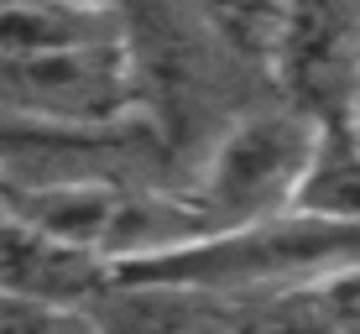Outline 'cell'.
Segmentation results:
<instances>
[{"label": "cell", "mask_w": 360, "mask_h": 334, "mask_svg": "<svg viewBox=\"0 0 360 334\" xmlns=\"http://www.w3.org/2000/svg\"><path fill=\"white\" fill-rule=\"evenodd\" d=\"M230 334H350L360 324V271L219 298Z\"/></svg>", "instance_id": "obj_3"}, {"label": "cell", "mask_w": 360, "mask_h": 334, "mask_svg": "<svg viewBox=\"0 0 360 334\" xmlns=\"http://www.w3.org/2000/svg\"><path fill=\"white\" fill-rule=\"evenodd\" d=\"M297 209L360 225V126L355 120L329 115L319 126V146H314V162H308L303 193H297Z\"/></svg>", "instance_id": "obj_6"}, {"label": "cell", "mask_w": 360, "mask_h": 334, "mask_svg": "<svg viewBox=\"0 0 360 334\" xmlns=\"http://www.w3.org/2000/svg\"><path fill=\"white\" fill-rule=\"evenodd\" d=\"M131 37L115 6L105 0H0V58L68 53Z\"/></svg>", "instance_id": "obj_5"}, {"label": "cell", "mask_w": 360, "mask_h": 334, "mask_svg": "<svg viewBox=\"0 0 360 334\" xmlns=\"http://www.w3.org/2000/svg\"><path fill=\"white\" fill-rule=\"evenodd\" d=\"M105 334H230L225 303L193 288L167 282H126L115 277L89 303Z\"/></svg>", "instance_id": "obj_4"}, {"label": "cell", "mask_w": 360, "mask_h": 334, "mask_svg": "<svg viewBox=\"0 0 360 334\" xmlns=\"http://www.w3.org/2000/svg\"><path fill=\"white\" fill-rule=\"evenodd\" d=\"M350 334H360V324H355V329H350Z\"/></svg>", "instance_id": "obj_8"}, {"label": "cell", "mask_w": 360, "mask_h": 334, "mask_svg": "<svg viewBox=\"0 0 360 334\" xmlns=\"http://www.w3.org/2000/svg\"><path fill=\"white\" fill-rule=\"evenodd\" d=\"M319 126L324 120L303 105H266L230 120L204 152L198 172L178 188L198 225V240L297 209L319 146Z\"/></svg>", "instance_id": "obj_1"}, {"label": "cell", "mask_w": 360, "mask_h": 334, "mask_svg": "<svg viewBox=\"0 0 360 334\" xmlns=\"http://www.w3.org/2000/svg\"><path fill=\"white\" fill-rule=\"evenodd\" d=\"M110 282H115L110 262H99L89 251H73V245L53 240V235L21 225L6 209V199H0V293L89 308Z\"/></svg>", "instance_id": "obj_2"}, {"label": "cell", "mask_w": 360, "mask_h": 334, "mask_svg": "<svg viewBox=\"0 0 360 334\" xmlns=\"http://www.w3.org/2000/svg\"><path fill=\"white\" fill-rule=\"evenodd\" d=\"M0 334H105L89 308L0 293Z\"/></svg>", "instance_id": "obj_7"}]
</instances>
